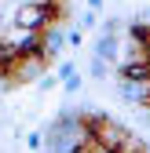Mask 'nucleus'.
Masks as SVG:
<instances>
[{"instance_id":"obj_1","label":"nucleus","mask_w":150,"mask_h":153,"mask_svg":"<svg viewBox=\"0 0 150 153\" xmlns=\"http://www.w3.org/2000/svg\"><path fill=\"white\" fill-rule=\"evenodd\" d=\"M66 44H70V33L62 29V22H55V26L44 29V59H48V62L59 59V51H62Z\"/></svg>"},{"instance_id":"obj_2","label":"nucleus","mask_w":150,"mask_h":153,"mask_svg":"<svg viewBox=\"0 0 150 153\" xmlns=\"http://www.w3.org/2000/svg\"><path fill=\"white\" fill-rule=\"evenodd\" d=\"M92 55L103 62H117L121 66V36H99L95 48H92Z\"/></svg>"},{"instance_id":"obj_3","label":"nucleus","mask_w":150,"mask_h":153,"mask_svg":"<svg viewBox=\"0 0 150 153\" xmlns=\"http://www.w3.org/2000/svg\"><path fill=\"white\" fill-rule=\"evenodd\" d=\"M88 73L95 76V80H106V76H110V62H103V59H95V55H92V62H88Z\"/></svg>"},{"instance_id":"obj_4","label":"nucleus","mask_w":150,"mask_h":153,"mask_svg":"<svg viewBox=\"0 0 150 153\" xmlns=\"http://www.w3.org/2000/svg\"><path fill=\"white\" fill-rule=\"evenodd\" d=\"M77 26H81V29H95V26H99V11H92V7H84V15L77 18Z\"/></svg>"},{"instance_id":"obj_5","label":"nucleus","mask_w":150,"mask_h":153,"mask_svg":"<svg viewBox=\"0 0 150 153\" xmlns=\"http://www.w3.org/2000/svg\"><path fill=\"white\" fill-rule=\"evenodd\" d=\"M55 76H59V80L66 84L70 76H77V66H73V62H59V66H55Z\"/></svg>"},{"instance_id":"obj_6","label":"nucleus","mask_w":150,"mask_h":153,"mask_svg":"<svg viewBox=\"0 0 150 153\" xmlns=\"http://www.w3.org/2000/svg\"><path fill=\"white\" fill-rule=\"evenodd\" d=\"M99 36H121V22L117 18H106V22L99 26Z\"/></svg>"},{"instance_id":"obj_7","label":"nucleus","mask_w":150,"mask_h":153,"mask_svg":"<svg viewBox=\"0 0 150 153\" xmlns=\"http://www.w3.org/2000/svg\"><path fill=\"white\" fill-rule=\"evenodd\" d=\"M44 142H48L44 131H29V135H26V146H29V149H44Z\"/></svg>"},{"instance_id":"obj_8","label":"nucleus","mask_w":150,"mask_h":153,"mask_svg":"<svg viewBox=\"0 0 150 153\" xmlns=\"http://www.w3.org/2000/svg\"><path fill=\"white\" fill-rule=\"evenodd\" d=\"M81 84H84L81 76H70V80H66L62 88H66V95H77V91H81Z\"/></svg>"},{"instance_id":"obj_9","label":"nucleus","mask_w":150,"mask_h":153,"mask_svg":"<svg viewBox=\"0 0 150 153\" xmlns=\"http://www.w3.org/2000/svg\"><path fill=\"white\" fill-rule=\"evenodd\" d=\"M55 84H59V76H44V80H37V88H40L44 95H48V91H51Z\"/></svg>"},{"instance_id":"obj_10","label":"nucleus","mask_w":150,"mask_h":153,"mask_svg":"<svg viewBox=\"0 0 150 153\" xmlns=\"http://www.w3.org/2000/svg\"><path fill=\"white\" fill-rule=\"evenodd\" d=\"M84 4H88L92 11H99V7H103V0H84Z\"/></svg>"}]
</instances>
